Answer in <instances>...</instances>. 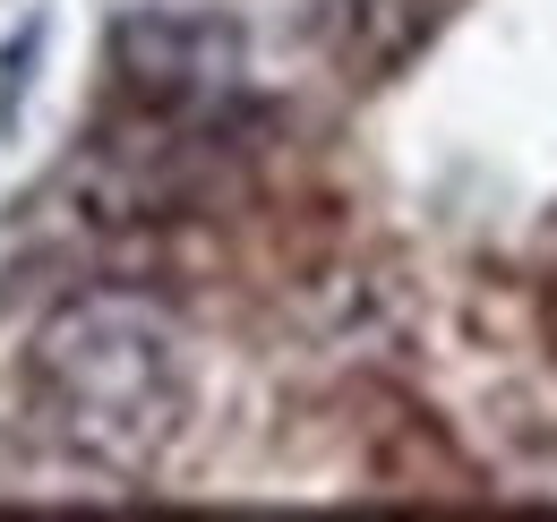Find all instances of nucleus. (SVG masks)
Returning a JSON list of instances; mask_svg holds the SVG:
<instances>
[{
	"mask_svg": "<svg viewBox=\"0 0 557 522\" xmlns=\"http://www.w3.org/2000/svg\"><path fill=\"white\" fill-rule=\"evenodd\" d=\"M26 394L61 446L103 462L112 480H154L198 420V360L154 300L70 291L26 334Z\"/></svg>",
	"mask_w": 557,
	"mask_h": 522,
	"instance_id": "1",
	"label": "nucleus"
},
{
	"mask_svg": "<svg viewBox=\"0 0 557 522\" xmlns=\"http://www.w3.org/2000/svg\"><path fill=\"white\" fill-rule=\"evenodd\" d=\"M112 77L138 112L163 121H232L249 86V44L207 9H129L112 26Z\"/></svg>",
	"mask_w": 557,
	"mask_h": 522,
	"instance_id": "2",
	"label": "nucleus"
},
{
	"mask_svg": "<svg viewBox=\"0 0 557 522\" xmlns=\"http://www.w3.org/2000/svg\"><path fill=\"white\" fill-rule=\"evenodd\" d=\"M0 497H35V506H86V497H129V480H112L103 462H86L77 446H61L44 420L35 437H0Z\"/></svg>",
	"mask_w": 557,
	"mask_h": 522,
	"instance_id": "3",
	"label": "nucleus"
},
{
	"mask_svg": "<svg viewBox=\"0 0 557 522\" xmlns=\"http://www.w3.org/2000/svg\"><path fill=\"white\" fill-rule=\"evenodd\" d=\"M335 17H344L360 69H395V61H412L420 35L446 17V0H335Z\"/></svg>",
	"mask_w": 557,
	"mask_h": 522,
	"instance_id": "4",
	"label": "nucleus"
}]
</instances>
